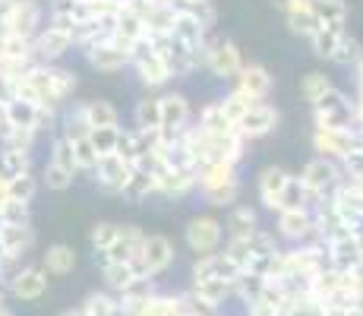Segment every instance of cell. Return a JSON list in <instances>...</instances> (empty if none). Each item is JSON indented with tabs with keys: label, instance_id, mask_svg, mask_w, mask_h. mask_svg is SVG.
I'll return each mask as SVG.
<instances>
[{
	"label": "cell",
	"instance_id": "1",
	"mask_svg": "<svg viewBox=\"0 0 363 316\" xmlns=\"http://www.w3.org/2000/svg\"><path fill=\"white\" fill-rule=\"evenodd\" d=\"M174 263V247L167 237H145L143 244V253H139V263H136V272L143 278H152V276H162L167 266Z\"/></svg>",
	"mask_w": 363,
	"mask_h": 316
},
{
	"label": "cell",
	"instance_id": "2",
	"mask_svg": "<svg viewBox=\"0 0 363 316\" xmlns=\"http://www.w3.org/2000/svg\"><path fill=\"white\" fill-rule=\"evenodd\" d=\"M221 237H225V231H221V224L215 219H193L186 224V247L196 253V256L215 253L221 247Z\"/></svg>",
	"mask_w": 363,
	"mask_h": 316
},
{
	"label": "cell",
	"instance_id": "3",
	"mask_svg": "<svg viewBox=\"0 0 363 316\" xmlns=\"http://www.w3.org/2000/svg\"><path fill=\"white\" fill-rule=\"evenodd\" d=\"M48 291V272L41 266H26L10 278V294L16 300H38Z\"/></svg>",
	"mask_w": 363,
	"mask_h": 316
},
{
	"label": "cell",
	"instance_id": "4",
	"mask_svg": "<svg viewBox=\"0 0 363 316\" xmlns=\"http://www.w3.org/2000/svg\"><path fill=\"white\" fill-rule=\"evenodd\" d=\"M41 269L48 276H69L76 269V250L67 247V244H54L41 253Z\"/></svg>",
	"mask_w": 363,
	"mask_h": 316
},
{
	"label": "cell",
	"instance_id": "5",
	"mask_svg": "<svg viewBox=\"0 0 363 316\" xmlns=\"http://www.w3.org/2000/svg\"><path fill=\"white\" fill-rule=\"evenodd\" d=\"M64 316H86V313H82V310H67Z\"/></svg>",
	"mask_w": 363,
	"mask_h": 316
}]
</instances>
